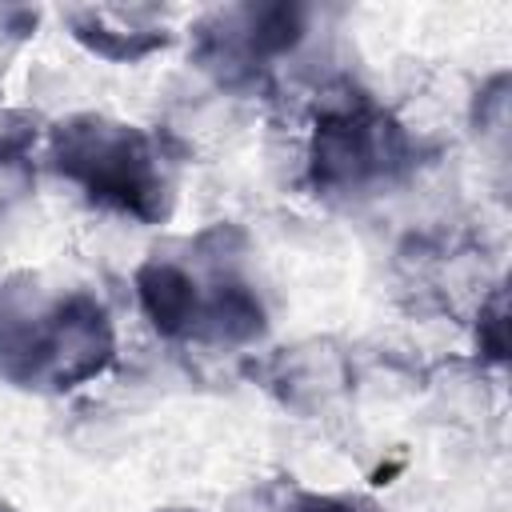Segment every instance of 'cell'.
<instances>
[{
	"label": "cell",
	"mask_w": 512,
	"mask_h": 512,
	"mask_svg": "<svg viewBox=\"0 0 512 512\" xmlns=\"http://www.w3.org/2000/svg\"><path fill=\"white\" fill-rule=\"evenodd\" d=\"M112 360V324L100 300L72 292L44 300L0 288V372L28 388H76Z\"/></svg>",
	"instance_id": "6da1fadb"
},
{
	"label": "cell",
	"mask_w": 512,
	"mask_h": 512,
	"mask_svg": "<svg viewBox=\"0 0 512 512\" xmlns=\"http://www.w3.org/2000/svg\"><path fill=\"white\" fill-rule=\"evenodd\" d=\"M52 164L80 184L92 204L144 224L168 212V180L152 140L132 124L76 116L52 132Z\"/></svg>",
	"instance_id": "7a4b0ae2"
},
{
	"label": "cell",
	"mask_w": 512,
	"mask_h": 512,
	"mask_svg": "<svg viewBox=\"0 0 512 512\" xmlns=\"http://www.w3.org/2000/svg\"><path fill=\"white\" fill-rule=\"evenodd\" d=\"M408 156L400 124L372 104H352L316 124L312 180L320 188H364L392 176Z\"/></svg>",
	"instance_id": "3957f363"
},
{
	"label": "cell",
	"mask_w": 512,
	"mask_h": 512,
	"mask_svg": "<svg viewBox=\"0 0 512 512\" xmlns=\"http://www.w3.org/2000/svg\"><path fill=\"white\" fill-rule=\"evenodd\" d=\"M136 288H140V304L148 312V320L156 324V332L164 336H192L204 324V300L196 292V280L168 264V260H152L136 272Z\"/></svg>",
	"instance_id": "277c9868"
},
{
	"label": "cell",
	"mask_w": 512,
	"mask_h": 512,
	"mask_svg": "<svg viewBox=\"0 0 512 512\" xmlns=\"http://www.w3.org/2000/svg\"><path fill=\"white\" fill-rule=\"evenodd\" d=\"M32 184V168L24 160V152L0 144V208H8L12 200H20Z\"/></svg>",
	"instance_id": "5b68a950"
},
{
	"label": "cell",
	"mask_w": 512,
	"mask_h": 512,
	"mask_svg": "<svg viewBox=\"0 0 512 512\" xmlns=\"http://www.w3.org/2000/svg\"><path fill=\"white\" fill-rule=\"evenodd\" d=\"M292 512H372V508H364V504H356V500H332V496H304Z\"/></svg>",
	"instance_id": "8992f818"
}]
</instances>
